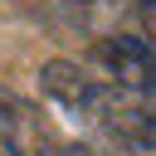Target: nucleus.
Instances as JSON below:
<instances>
[{
    "label": "nucleus",
    "instance_id": "obj_1",
    "mask_svg": "<svg viewBox=\"0 0 156 156\" xmlns=\"http://www.w3.org/2000/svg\"><path fill=\"white\" fill-rule=\"evenodd\" d=\"M39 93H44L49 107H58L68 122L98 132L107 146H112V136L132 122V112L141 107L132 93H122V88L107 83L102 73H88L83 63H68V58H54V63L39 68Z\"/></svg>",
    "mask_w": 156,
    "mask_h": 156
},
{
    "label": "nucleus",
    "instance_id": "obj_2",
    "mask_svg": "<svg viewBox=\"0 0 156 156\" xmlns=\"http://www.w3.org/2000/svg\"><path fill=\"white\" fill-rule=\"evenodd\" d=\"M58 151L63 141L49 132L34 102H24L20 93L0 83V156H58Z\"/></svg>",
    "mask_w": 156,
    "mask_h": 156
},
{
    "label": "nucleus",
    "instance_id": "obj_3",
    "mask_svg": "<svg viewBox=\"0 0 156 156\" xmlns=\"http://www.w3.org/2000/svg\"><path fill=\"white\" fill-rule=\"evenodd\" d=\"M73 10H83V15H102V10H117V5H127V0H68Z\"/></svg>",
    "mask_w": 156,
    "mask_h": 156
},
{
    "label": "nucleus",
    "instance_id": "obj_4",
    "mask_svg": "<svg viewBox=\"0 0 156 156\" xmlns=\"http://www.w3.org/2000/svg\"><path fill=\"white\" fill-rule=\"evenodd\" d=\"M58 156H102V151H93V146H63Z\"/></svg>",
    "mask_w": 156,
    "mask_h": 156
}]
</instances>
